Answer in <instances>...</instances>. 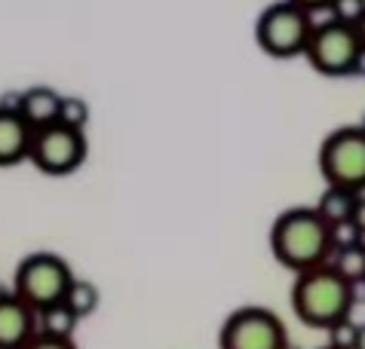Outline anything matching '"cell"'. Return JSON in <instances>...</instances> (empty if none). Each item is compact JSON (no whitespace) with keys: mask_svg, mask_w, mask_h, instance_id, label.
Wrapping results in <instances>:
<instances>
[{"mask_svg":"<svg viewBox=\"0 0 365 349\" xmlns=\"http://www.w3.org/2000/svg\"><path fill=\"white\" fill-rule=\"evenodd\" d=\"M356 74H365V49H362V56L356 61Z\"/></svg>","mask_w":365,"mask_h":349,"instance_id":"obj_24","label":"cell"},{"mask_svg":"<svg viewBox=\"0 0 365 349\" xmlns=\"http://www.w3.org/2000/svg\"><path fill=\"white\" fill-rule=\"evenodd\" d=\"M34 129L19 114V108L0 105V166H16L31 157Z\"/></svg>","mask_w":365,"mask_h":349,"instance_id":"obj_10","label":"cell"},{"mask_svg":"<svg viewBox=\"0 0 365 349\" xmlns=\"http://www.w3.org/2000/svg\"><path fill=\"white\" fill-rule=\"evenodd\" d=\"M353 303H356V285H350L331 264L295 276L292 310L304 325L331 331L334 325L350 319Z\"/></svg>","mask_w":365,"mask_h":349,"instance_id":"obj_2","label":"cell"},{"mask_svg":"<svg viewBox=\"0 0 365 349\" xmlns=\"http://www.w3.org/2000/svg\"><path fill=\"white\" fill-rule=\"evenodd\" d=\"M356 331H359V325H353L350 319L341 322V325H334L329 331V346H334V349H353V346H356Z\"/></svg>","mask_w":365,"mask_h":349,"instance_id":"obj_18","label":"cell"},{"mask_svg":"<svg viewBox=\"0 0 365 349\" xmlns=\"http://www.w3.org/2000/svg\"><path fill=\"white\" fill-rule=\"evenodd\" d=\"M22 349H77V343L68 340V337H49V334H40L37 331Z\"/></svg>","mask_w":365,"mask_h":349,"instance_id":"obj_19","label":"cell"},{"mask_svg":"<svg viewBox=\"0 0 365 349\" xmlns=\"http://www.w3.org/2000/svg\"><path fill=\"white\" fill-rule=\"evenodd\" d=\"M353 349H365V325H359V331H356V346Z\"/></svg>","mask_w":365,"mask_h":349,"instance_id":"obj_23","label":"cell"},{"mask_svg":"<svg viewBox=\"0 0 365 349\" xmlns=\"http://www.w3.org/2000/svg\"><path fill=\"white\" fill-rule=\"evenodd\" d=\"M270 251L282 266L298 276L331 264L338 239H334V227L317 212V205H295L273 221Z\"/></svg>","mask_w":365,"mask_h":349,"instance_id":"obj_1","label":"cell"},{"mask_svg":"<svg viewBox=\"0 0 365 349\" xmlns=\"http://www.w3.org/2000/svg\"><path fill=\"white\" fill-rule=\"evenodd\" d=\"M292 4H298V6H304L307 13H317V9H329L334 0H292Z\"/></svg>","mask_w":365,"mask_h":349,"instance_id":"obj_21","label":"cell"},{"mask_svg":"<svg viewBox=\"0 0 365 349\" xmlns=\"http://www.w3.org/2000/svg\"><path fill=\"white\" fill-rule=\"evenodd\" d=\"M353 230H356L359 236H365V197H359V202H356V209H353Z\"/></svg>","mask_w":365,"mask_h":349,"instance_id":"obj_20","label":"cell"},{"mask_svg":"<svg viewBox=\"0 0 365 349\" xmlns=\"http://www.w3.org/2000/svg\"><path fill=\"white\" fill-rule=\"evenodd\" d=\"M331 266L350 285L365 282V242H353V245H347V249H338L334 258H331Z\"/></svg>","mask_w":365,"mask_h":349,"instance_id":"obj_14","label":"cell"},{"mask_svg":"<svg viewBox=\"0 0 365 349\" xmlns=\"http://www.w3.org/2000/svg\"><path fill=\"white\" fill-rule=\"evenodd\" d=\"M218 349H289V331L267 306H240L221 325Z\"/></svg>","mask_w":365,"mask_h":349,"instance_id":"obj_6","label":"cell"},{"mask_svg":"<svg viewBox=\"0 0 365 349\" xmlns=\"http://www.w3.org/2000/svg\"><path fill=\"white\" fill-rule=\"evenodd\" d=\"M353 28H356V37H359V43H362V49H365V16H362V19H359V22L353 25Z\"/></svg>","mask_w":365,"mask_h":349,"instance_id":"obj_22","label":"cell"},{"mask_svg":"<svg viewBox=\"0 0 365 349\" xmlns=\"http://www.w3.org/2000/svg\"><path fill=\"white\" fill-rule=\"evenodd\" d=\"M58 108H62V95L53 86H31L19 95V114L34 132L58 123Z\"/></svg>","mask_w":365,"mask_h":349,"instance_id":"obj_11","label":"cell"},{"mask_svg":"<svg viewBox=\"0 0 365 349\" xmlns=\"http://www.w3.org/2000/svg\"><path fill=\"white\" fill-rule=\"evenodd\" d=\"M313 28H317L313 13L292 0H273L270 6L261 9L255 22V40L273 58H295L307 53Z\"/></svg>","mask_w":365,"mask_h":349,"instance_id":"obj_3","label":"cell"},{"mask_svg":"<svg viewBox=\"0 0 365 349\" xmlns=\"http://www.w3.org/2000/svg\"><path fill=\"white\" fill-rule=\"evenodd\" d=\"M322 349H334V346H322Z\"/></svg>","mask_w":365,"mask_h":349,"instance_id":"obj_26","label":"cell"},{"mask_svg":"<svg viewBox=\"0 0 365 349\" xmlns=\"http://www.w3.org/2000/svg\"><path fill=\"white\" fill-rule=\"evenodd\" d=\"M28 160L43 174H71L86 160V135L80 129L62 126V123L37 129Z\"/></svg>","mask_w":365,"mask_h":349,"instance_id":"obj_8","label":"cell"},{"mask_svg":"<svg viewBox=\"0 0 365 349\" xmlns=\"http://www.w3.org/2000/svg\"><path fill=\"white\" fill-rule=\"evenodd\" d=\"M40 331L37 313L16 291H0V349H22Z\"/></svg>","mask_w":365,"mask_h":349,"instance_id":"obj_9","label":"cell"},{"mask_svg":"<svg viewBox=\"0 0 365 349\" xmlns=\"http://www.w3.org/2000/svg\"><path fill=\"white\" fill-rule=\"evenodd\" d=\"M362 129H365V117H362Z\"/></svg>","mask_w":365,"mask_h":349,"instance_id":"obj_25","label":"cell"},{"mask_svg":"<svg viewBox=\"0 0 365 349\" xmlns=\"http://www.w3.org/2000/svg\"><path fill=\"white\" fill-rule=\"evenodd\" d=\"M307 61L313 71L329 77H344V74H356V61L362 56V43L356 37V28L338 19H329L313 28V37L307 43Z\"/></svg>","mask_w":365,"mask_h":349,"instance_id":"obj_7","label":"cell"},{"mask_svg":"<svg viewBox=\"0 0 365 349\" xmlns=\"http://www.w3.org/2000/svg\"><path fill=\"white\" fill-rule=\"evenodd\" d=\"M98 301H101V294L89 279H74V285H71L68 294H65V303L71 306V313H74L77 319L93 316L98 310Z\"/></svg>","mask_w":365,"mask_h":349,"instance_id":"obj_15","label":"cell"},{"mask_svg":"<svg viewBox=\"0 0 365 349\" xmlns=\"http://www.w3.org/2000/svg\"><path fill=\"white\" fill-rule=\"evenodd\" d=\"M58 123L62 126H71V129H80L89 123V105L83 98L77 95H62V108H58Z\"/></svg>","mask_w":365,"mask_h":349,"instance_id":"obj_16","label":"cell"},{"mask_svg":"<svg viewBox=\"0 0 365 349\" xmlns=\"http://www.w3.org/2000/svg\"><path fill=\"white\" fill-rule=\"evenodd\" d=\"M71 285H74V273H71L65 258H58L53 251H34L16 266L13 291L34 313H40L46 306L62 303Z\"/></svg>","mask_w":365,"mask_h":349,"instance_id":"obj_4","label":"cell"},{"mask_svg":"<svg viewBox=\"0 0 365 349\" xmlns=\"http://www.w3.org/2000/svg\"><path fill=\"white\" fill-rule=\"evenodd\" d=\"M362 193H350V190H341V187H326L322 197L317 202V212L326 218L334 230L341 227H353V209H356Z\"/></svg>","mask_w":365,"mask_h":349,"instance_id":"obj_12","label":"cell"},{"mask_svg":"<svg viewBox=\"0 0 365 349\" xmlns=\"http://www.w3.org/2000/svg\"><path fill=\"white\" fill-rule=\"evenodd\" d=\"M319 174L329 187L365 190V129L338 126L319 145Z\"/></svg>","mask_w":365,"mask_h":349,"instance_id":"obj_5","label":"cell"},{"mask_svg":"<svg viewBox=\"0 0 365 349\" xmlns=\"http://www.w3.org/2000/svg\"><path fill=\"white\" fill-rule=\"evenodd\" d=\"M77 316L71 313V306L62 301L56 306H46V310L37 313V328L40 334H49V337H68L74 340V328H77Z\"/></svg>","mask_w":365,"mask_h":349,"instance_id":"obj_13","label":"cell"},{"mask_svg":"<svg viewBox=\"0 0 365 349\" xmlns=\"http://www.w3.org/2000/svg\"><path fill=\"white\" fill-rule=\"evenodd\" d=\"M329 9H331V19L347 22V25H356L359 19L365 16V0H334Z\"/></svg>","mask_w":365,"mask_h":349,"instance_id":"obj_17","label":"cell"}]
</instances>
